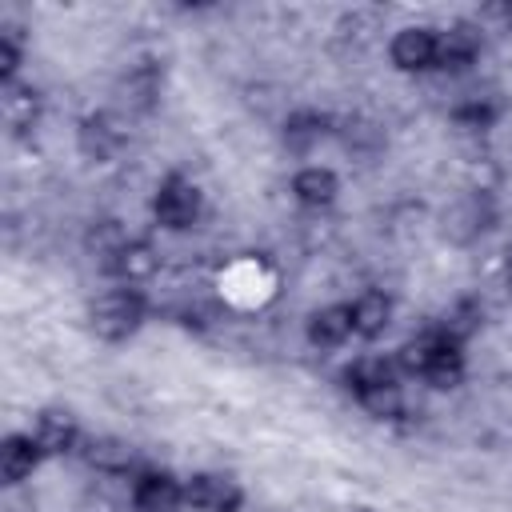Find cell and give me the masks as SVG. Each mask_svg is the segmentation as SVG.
I'll use <instances>...</instances> for the list:
<instances>
[{"mask_svg": "<svg viewBox=\"0 0 512 512\" xmlns=\"http://www.w3.org/2000/svg\"><path fill=\"white\" fill-rule=\"evenodd\" d=\"M508 292H512V268H508Z\"/></svg>", "mask_w": 512, "mask_h": 512, "instance_id": "25", "label": "cell"}, {"mask_svg": "<svg viewBox=\"0 0 512 512\" xmlns=\"http://www.w3.org/2000/svg\"><path fill=\"white\" fill-rule=\"evenodd\" d=\"M20 64H24V44H20L16 32H4V36H0V84H4V88L16 84Z\"/></svg>", "mask_w": 512, "mask_h": 512, "instance_id": "24", "label": "cell"}, {"mask_svg": "<svg viewBox=\"0 0 512 512\" xmlns=\"http://www.w3.org/2000/svg\"><path fill=\"white\" fill-rule=\"evenodd\" d=\"M32 440L40 444V452H44V460H56V456H72V452H80V444H84V432H80V424H76V416L72 412H64V408H44L36 420H32Z\"/></svg>", "mask_w": 512, "mask_h": 512, "instance_id": "9", "label": "cell"}, {"mask_svg": "<svg viewBox=\"0 0 512 512\" xmlns=\"http://www.w3.org/2000/svg\"><path fill=\"white\" fill-rule=\"evenodd\" d=\"M152 220L164 232H192L204 220V192L184 172H168L152 196Z\"/></svg>", "mask_w": 512, "mask_h": 512, "instance_id": "3", "label": "cell"}, {"mask_svg": "<svg viewBox=\"0 0 512 512\" xmlns=\"http://www.w3.org/2000/svg\"><path fill=\"white\" fill-rule=\"evenodd\" d=\"M40 464H44V452L32 440V432H8L0 440V476H4V484H24Z\"/></svg>", "mask_w": 512, "mask_h": 512, "instance_id": "17", "label": "cell"}, {"mask_svg": "<svg viewBox=\"0 0 512 512\" xmlns=\"http://www.w3.org/2000/svg\"><path fill=\"white\" fill-rule=\"evenodd\" d=\"M392 356H396L400 376L424 380V384L436 388V392L456 388V384L464 380V368H468V360H464V340L448 336L440 324H436V328H424V332L412 336V340H404Z\"/></svg>", "mask_w": 512, "mask_h": 512, "instance_id": "1", "label": "cell"}, {"mask_svg": "<svg viewBox=\"0 0 512 512\" xmlns=\"http://www.w3.org/2000/svg\"><path fill=\"white\" fill-rule=\"evenodd\" d=\"M484 52V32L468 20H456L448 28H440V60H436V72H464L480 60Z\"/></svg>", "mask_w": 512, "mask_h": 512, "instance_id": "12", "label": "cell"}, {"mask_svg": "<svg viewBox=\"0 0 512 512\" xmlns=\"http://www.w3.org/2000/svg\"><path fill=\"white\" fill-rule=\"evenodd\" d=\"M148 320V296L144 288L132 284H112L88 304V328L104 344H124L132 340Z\"/></svg>", "mask_w": 512, "mask_h": 512, "instance_id": "2", "label": "cell"}, {"mask_svg": "<svg viewBox=\"0 0 512 512\" xmlns=\"http://www.w3.org/2000/svg\"><path fill=\"white\" fill-rule=\"evenodd\" d=\"M292 200L300 204V208H312V212H320V208H332L336 204V196H340V176H336V168H328V164H304V168H296L292 172Z\"/></svg>", "mask_w": 512, "mask_h": 512, "instance_id": "15", "label": "cell"}, {"mask_svg": "<svg viewBox=\"0 0 512 512\" xmlns=\"http://www.w3.org/2000/svg\"><path fill=\"white\" fill-rule=\"evenodd\" d=\"M496 196L488 192V188H464L448 208H444V216H440V232H444V240H452V244H476L480 236H488L492 232V224H496Z\"/></svg>", "mask_w": 512, "mask_h": 512, "instance_id": "4", "label": "cell"}, {"mask_svg": "<svg viewBox=\"0 0 512 512\" xmlns=\"http://www.w3.org/2000/svg\"><path fill=\"white\" fill-rule=\"evenodd\" d=\"M336 132V120L320 108H292L284 116V128H280V140L292 156H308L316 144H324L328 136Z\"/></svg>", "mask_w": 512, "mask_h": 512, "instance_id": "10", "label": "cell"}, {"mask_svg": "<svg viewBox=\"0 0 512 512\" xmlns=\"http://www.w3.org/2000/svg\"><path fill=\"white\" fill-rule=\"evenodd\" d=\"M0 112H4V124H8L12 132H28V128L40 124L44 96H40V88L16 80V84L4 88V96H0Z\"/></svg>", "mask_w": 512, "mask_h": 512, "instance_id": "19", "label": "cell"}, {"mask_svg": "<svg viewBox=\"0 0 512 512\" xmlns=\"http://www.w3.org/2000/svg\"><path fill=\"white\" fill-rule=\"evenodd\" d=\"M388 60H392L396 72H408V76L436 72L440 28H432V24H404V28H396V36L388 40Z\"/></svg>", "mask_w": 512, "mask_h": 512, "instance_id": "6", "label": "cell"}, {"mask_svg": "<svg viewBox=\"0 0 512 512\" xmlns=\"http://www.w3.org/2000/svg\"><path fill=\"white\" fill-rule=\"evenodd\" d=\"M348 304H352L356 340H380V336L388 332L396 304H392V296H388L384 288H364V292H360L356 300H348Z\"/></svg>", "mask_w": 512, "mask_h": 512, "instance_id": "16", "label": "cell"}, {"mask_svg": "<svg viewBox=\"0 0 512 512\" xmlns=\"http://www.w3.org/2000/svg\"><path fill=\"white\" fill-rule=\"evenodd\" d=\"M500 116H504L500 92H472V96H464L448 108V120L464 132H488V128H496Z\"/></svg>", "mask_w": 512, "mask_h": 512, "instance_id": "18", "label": "cell"}, {"mask_svg": "<svg viewBox=\"0 0 512 512\" xmlns=\"http://www.w3.org/2000/svg\"><path fill=\"white\" fill-rule=\"evenodd\" d=\"M304 336L312 348L320 352H332V348H344L356 328H352V304H324V308H312L308 312V324H304Z\"/></svg>", "mask_w": 512, "mask_h": 512, "instance_id": "13", "label": "cell"}, {"mask_svg": "<svg viewBox=\"0 0 512 512\" xmlns=\"http://www.w3.org/2000/svg\"><path fill=\"white\" fill-rule=\"evenodd\" d=\"M352 400H356L360 412L372 416V420H400V416H404V384H400V380L364 388V392H356Z\"/></svg>", "mask_w": 512, "mask_h": 512, "instance_id": "22", "label": "cell"}, {"mask_svg": "<svg viewBox=\"0 0 512 512\" xmlns=\"http://www.w3.org/2000/svg\"><path fill=\"white\" fill-rule=\"evenodd\" d=\"M88 468L104 472V476H136L140 464H136V448L120 436H84L80 452H76Z\"/></svg>", "mask_w": 512, "mask_h": 512, "instance_id": "14", "label": "cell"}, {"mask_svg": "<svg viewBox=\"0 0 512 512\" xmlns=\"http://www.w3.org/2000/svg\"><path fill=\"white\" fill-rule=\"evenodd\" d=\"M184 500L196 512H240L244 508V484L228 472H192L184 476Z\"/></svg>", "mask_w": 512, "mask_h": 512, "instance_id": "7", "label": "cell"}, {"mask_svg": "<svg viewBox=\"0 0 512 512\" xmlns=\"http://www.w3.org/2000/svg\"><path fill=\"white\" fill-rule=\"evenodd\" d=\"M124 100L136 108V112H148L156 100H160V68L156 64H136L128 76H124Z\"/></svg>", "mask_w": 512, "mask_h": 512, "instance_id": "23", "label": "cell"}, {"mask_svg": "<svg viewBox=\"0 0 512 512\" xmlns=\"http://www.w3.org/2000/svg\"><path fill=\"white\" fill-rule=\"evenodd\" d=\"M76 148H80L84 160H96V164L116 160L128 148V120L120 112H108V108L80 116V124H76Z\"/></svg>", "mask_w": 512, "mask_h": 512, "instance_id": "5", "label": "cell"}, {"mask_svg": "<svg viewBox=\"0 0 512 512\" xmlns=\"http://www.w3.org/2000/svg\"><path fill=\"white\" fill-rule=\"evenodd\" d=\"M104 272H108L116 284H132V288H140V284H148V280L160 272V252H156L152 240L132 236V240L104 264Z\"/></svg>", "mask_w": 512, "mask_h": 512, "instance_id": "11", "label": "cell"}, {"mask_svg": "<svg viewBox=\"0 0 512 512\" xmlns=\"http://www.w3.org/2000/svg\"><path fill=\"white\" fill-rule=\"evenodd\" d=\"M392 380H404L400 368H396V356H384V352H368V356H356L348 368H344V388L356 396L364 388H376V384H392Z\"/></svg>", "mask_w": 512, "mask_h": 512, "instance_id": "20", "label": "cell"}, {"mask_svg": "<svg viewBox=\"0 0 512 512\" xmlns=\"http://www.w3.org/2000/svg\"><path fill=\"white\" fill-rule=\"evenodd\" d=\"M132 236H128V228L116 220V216H104V220H92L88 224V232H84V248H88V256L104 268L124 244H128Z\"/></svg>", "mask_w": 512, "mask_h": 512, "instance_id": "21", "label": "cell"}, {"mask_svg": "<svg viewBox=\"0 0 512 512\" xmlns=\"http://www.w3.org/2000/svg\"><path fill=\"white\" fill-rule=\"evenodd\" d=\"M132 512H184V480L168 468H140L132 476Z\"/></svg>", "mask_w": 512, "mask_h": 512, "instance_id": "8", "label": "cell"}]
</instances>
